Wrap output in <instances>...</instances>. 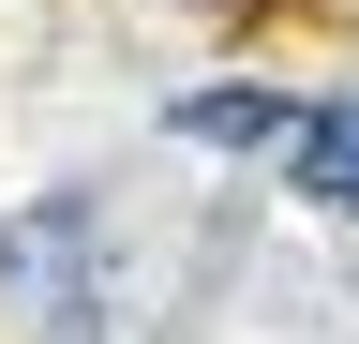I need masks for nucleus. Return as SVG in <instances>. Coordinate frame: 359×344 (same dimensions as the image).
I'll return each mask as SVG.
<instances>
[{"mask_svg": "<svg viewBox=\"0 0 359 344\" xmlns=\"http://www.w3.org/2000/svg\"><path fill=\"white\" fill-rule=\"evenodd\" d=\"M0 299L45 329V344H105V315H90V195H60V209H30V225H0Z\"/></svg>", "mask_w": 359, "mask_h": 344, "instance_id": "obj_1", "label": "nucleus"}, {"mask_svg": "<svg viewBox=\"0 0 359 344\" xmlns=\"http://www.w3.org/2000/svg\"><path fill=\"white\" fill-rule=\"evenodd\" d=\"M299 195H330V209H359V105H330V120H299Z\"/></svg>", "mask_w": 359, "mask_h": 344, "instance_id": "obj_2", "label": "nucleus"}, {"mask_svg": "<svg viewBox=\"0 0 359 344\" xmlns=\"http://www.w3.org/2000/svg\"><path fill=\"white\" fill-rule=\"evenodd\" d=\"M180 135H195V150H269V135H285V105H269V90H195V105H180Z\"/></svg>", "mask_w": 359, "mask_h": 344, "instance_id": "obj_3", "label": "nucleus"}]
</instances>
